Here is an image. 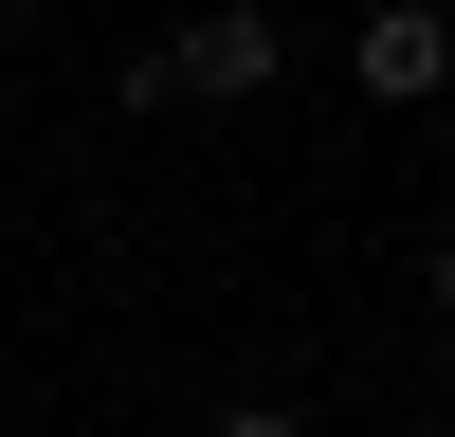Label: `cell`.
I'll return each mask as SVG.
<instances>
[{"mask_svg":"<svg viewBox=\"0 0 455 437\" xmlns=\"http://www.w3.org/2000/svg\"><path fill=\"white\" fill-rule=\"evenodd\" d=\"M201 437H310V419H291V401H219Z\"/></svg>","mask_w":455,"mask_h":437,"instance_id":"obj_3","label":"cell"},{"mask_svg":"<svg viewBox=\"0 0 455 437\" xmlns=\"http://www.w3.org/2000/svg\"><path fill=\"white\" fill-rule=\"evenodd\" d=\"M0 19H55V0H0Z\"/></svg>","mask_w":455,"mask_h":437,"instance_id":"obj_5","label":"cell"},{"mask_svg":"<svg viewBox=\"0 0 455 437\" xmlns=\"http://www.w3.org/2000/svg\"><path fill=\"white\" fill-rule=\"evenodd\" d=\"M364 91H383V109H437L455 91V19H437V0H364Z\"/></svg>","mask_w":455,"mask_h":437,"instance_id":"obj_2","label":"cell"},{"mask_svg":"<svg viewBox=\"0 0 455 437\" xmlns=\"http://www.w3.org/2000/svg\"><path fill=\"white\" fill-rule=\"evenodd\" d=\"M419 291H437V310H455V218H437V237H419Z\"/></svg>","mask_w":455,"mask_h":437,"instance_id":"obj_4","label":"cell"},{"mask_svg":"<svg viewBox=\"0 0 455 437\" xmlns=\"http://www.w3.org/2000/svg\"><path fill=\"white\" fill-rule=\"evenodd\" d=\"M274 73H291V36L255 19V0H201V19L164 36V91H182V109H255Z\"/></svg>","mask_w":455,"mask_h":437,"instance_id":"obj_1","label":"cell"},{"mask_svg":"<svg viewBox=\"0 0 455 437\" xmlns=\"http://www.w3.org/2000/svg\"><path fill=\"white\" fill-rule=\"evenodd\" d=\"M437 164H455V128H437Z\"/></svg>","mask_w":455,"mask_h":437,"instance_id":"obj_6","label":"cell"}]
</instances>
